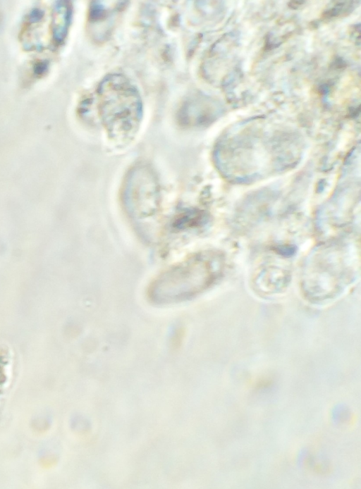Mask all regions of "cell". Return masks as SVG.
I'll return each instance as SVG.
<instances>
[{
	"mask_svg": "<svg viewBox=\"0 0 361 489\" xmlns=\"http://www.w3.org/2000/svg\"><path fill=\"white\" fill-rule=\"evenodd\" d=\"M54 19V37L56 42L63 41L71 20V8L68 1H58Z\"/></svg>",
	"mask_w": 361,
	"mask_h": 489,
	"instance_id": "277c9868",
	"label": "cell"
},
{
	"mask_svg": "<svg viewBox=\"0 0 361 489\" xmlns=\"http://www.w3.org/2000/svg\"><path fill=\"white\" fill-rule=\"evenodd\" d=\"M222 272L219 254L210 252L196 254L160 274L149 286V298L157 304L188 299L211 287Z\"/></svg>",
	"mask_w": 361,
	"mask_h": 489,
	"instance_id": "6da1fadb",
	"label": "cell"
},
{
	"mask_svg": "<svg viewBox=\"0 0 361 489\" xmlns=\"http://www.w3.org/2000/svg\"><path fill=\"white\" fill-rule=\"evenodd\" d=\"M121 199L127 213L137 222L151 223L160 209V189L154 172L140 165L130 170L124 179Z\"/></svg>",
	"mask_w": 361,
	"mask_h": 489,
	"instance_id": "3957f363",
	"label": "cell"
},
{
	"mask_svg": "<svg viewBox=\"0 0 361 489\" xmlns=\"http://www.w3.org/2000/svg\"><path fill=\"white\" fill-rule=\"evenodd\" d=\"M97 94L99 117L109 139L118 143L132 140L143 114L137 89L125 76L111 74L100 82Z\"/></svg>",
	"mask_w": 361,
	"mask_h": 489,
	"instance_id": "7a4b0ae2",
	"label": "cell"
}]
</instances>
